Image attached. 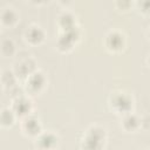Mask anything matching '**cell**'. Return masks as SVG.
Instances as JSON below:
<instances>
[{"label":"cell","instance_id":"cell-9","mask_svg":"<svg viewBox=\"0 0 150 150\" xmlns=\"http://www.w3.org/2000/svg\"><path fill=\"white\" fill-rule=\"evenodd\" d=\"M21 131L30 137H36L42 132V125L35 116H27L21 121Z\"/></svg>","mask_w":150,"mask_h":150},{"label":"cell","instance_id":"cell-17","mask_svg":"<svg viewBox=\"0 0 150 150\" xmlns=\"http://www.w3.org/2000/svg\"><path fill=\"white\" fill-rule=\"evenodd\" d=\"M137 6H138V11L142 14H150V0L139 1L137 2Z\"/></svg>","mask_w":150,"mask_h":150},{"label":"cell","instance_id":"cell-1","mask_svg":"<svg viewBox=\"0 0 150 150\" xmlns=\"http://www.w3.org/2000/svg\"><path fill=\"white\" fill-rule=\"evenodd\" d=\"M107 139L105 130L98 125L89 127L82 139H81V149L82 150H102Z\"/></svg>","mask_w":150,"mask_h":150},{"label":"cell","instance_id":"cell-6","mask_svg":"<svg viewBox=\"0 0 150 150\" xmlns=\"http://www.w3.org/2000/svg\"><path fill=\"white\" fill-rule=\"evenodd\" d=\"M11 108L16 115V117L25 118L30 115L33 110V104H32V101L26 95H21V96H16L13 98Z\"/></svg>","mask_w":150,"mask_h":150},{"label":"cell","instance_id":"cell-20","mask_svg":"<svg viewBox=\"0 0 150 150\" xmlns=\"http://www.w3.org/2000/svg\"><path fill=\"white\" fill-rule=\"evenodd\" d=\"M146 35H148V39L150 40V27H149V29H148V33H146Z\"/></svg>","mask_w":150,"mask_h":150},{"label":"cell","instance_id":"cell-18","mask_svg":"<svg viewBox=\"0 0 150 150\" xmlns=\"http://www.w3.org/2000/svg\"><path fill=\"white\" fill-rule=\"evenodd\" d=\"M130 5H131V4H130L129 1H116V2H115V6H116V7H118L120 9L123 8L124 11L128 9V7H129Z\"/></svg>","mask_w":150,"mask_h":150},{"label":"cell","instance_id":"cell-10","mask_svg":"<svg viewBox=\"0 0 150 150\" xmlns=\"http://www.w3.org/2000/svg\"><path fill=\"white\" fill-rule=\"evenodd\" d=\"M25 40L29 43V45H40L43 40H45V30L35 23H32L29 27H27V29L25 30Z\"/></svg>","mask_w":150,"mask_h":150},{"label":"cell","instance_id":"cell-7","mask_svg":"<svg viewBox=\"0 0 150 150\" xmlns=\"http://www.w3.org/2000/svg\"><path fill=\"white\" fill-rule=\"evenodd\" d=\"M59 137L53 131H42L35 137V148L38 150H54L57 146Z\"/></svg>","mask_w":150,"mask_h":150},{"label":"cell","instance_id":"cell-4","mask_svg":"<svg viewBox=\"0 0 150 150\" xmlns=\"http://www.w3.org/2000/svg\"><path fill=\"white\" fill-rule=\"evenodd\" d=\"M81 38V30L79 26H75L71 29H68L66 32H61L59 35V39L56 41V46L62 52H68L73 48L74 43H76Z\"/></svg>","mask_w":150,"mask_h":150},{"label":"cell","instance_id":"cell-2","mask_svg":"<svg viewBox=\"0 0 150 150\" xmlns=\"http://www.w3.org/2000/svg\"><path fill=\"white\" fill-rule=\"evenodd\" d=\"M134 107V100L132 96L123 90H116L111 93L109 97V108L118 114V115H125L131 112V109Z\"/></svg>","mask_w":150,"mask_h":150},{"label":"cell","instance_id":"cell-8","mask_svg":"<svg viewBox=\"0 0 150 150\" xmlns=\"http://www.w3.org/2000/svg\"><path fill=\"white\" fill-rule=\"evenodd\" d=\"M35 70H38L36 69V62L30 57L20 60L18 63H15V66L13 68V71L16 75L18 80H26Z\"/></svg>","mask_w":150,"mask_h":150},{"label":"cell","instance_id":"cell-11","mask_svg":"<svg viewBox=\"0 0 150 150\" xmlns=\"http://www.w3.org/2000/svg\"><path fill=\"white\" fill-rule=\"evenodd\" d=\"M57 26L60 27L61 32H66L68 29L74 28L76 25V19L75 15L70 12V11H63L60 13V15L57 16Z\"/></svg>","mask_w":150,"mask_h":150},{"label":"cell","instance_id":"cell-16","mask_svg":"<svg viewBox=\"0 0 150 150\" xmlns=\"http://www.w3.org/2000/svg\"><path fill=\"white\" fill-rule=\"evenodd\" d=\"M15 53V43L11 39H4L1 41V54L4 56H13Z\"/></svg>","mask_w":150,"mask_h":150},{"label":"cell","instance_id":"cell-5","mask_svg":"<svg viewBox=\"0 0 150 150\" xmlns=\"http://www.w3.org/2000/svg\"><path fill=\"white\" fill-rule=\"evenodd\" d=\"M104 47L111 53H118L125 47V35L117 29L109 30L104 36Z\"/></svg>","mask_w":150,"mask_h":150},{"label":"cell","instance_id":"cell-12","mask_svg":"<svg viewBox=\"0 0 150 150\" xmlns=\"http://www.w3.org/2000/svg\"><path fill=\"white\" fill-rule=\"evenodd\" d=\"M121 127L125 131H136L141 128V118L134 112H129L122 116Z\"/></svg>","mask_w":150,"mask_h":150},{"label":"cell","instance_id":"cell-15","mask_svg":"<svg viewBox=\"0 0 150 150\" xmlns=\"http://www.w3.org/2000/svg\"><path fill=\"white\" fill-rule=\"evenodd\" d=\"M1 82L5 88H12V87H15V84L18 82V77L13 70L6 69L1 74Z\"/></svg>","mask_w":150,"mask_h":150},{"label":"cell","instance_id":"cell-13","mask_svg":"<svg viewBox=\"0 0 150 150\" xmlns=\"http://www.w3.org/2000/svg\"><path fill=\"white\" fill-rule=\"evenodd\" d=\"M18 19H19V15L15 9H13L12 7L2 8V11L0 13V21H1L2 26L12 27L18 22Z\"/></svg>","mask_w":150,"mask_h":150},{"label":"cell","instance_id":"cell-3","mask_svg":"<svg viewBox=\"0 0 150 150\" xmlns=\"http://www.w3.org/2000/svg\"><path fill=\"white\" fill-rule=\"evenodd\" d=\"M47 84V79L41 70H35L32 73L26 80L23 84V91L28 95H38L40 94Z\"/></svg>","mask_w":150,"mask_h":150},{"label":"cell","instance_id":"cell-19","mask_svg":"<svg viewBox=\"0 0 150 150\" xmlns=\"http://www.w3.org/2000/svg\"><path fill=\"white\" fill-rule=\"evenodd\" d=\"M146 63H148V66L150 67V54H149L148 57H146Z\"/></svg>","mask_w":150,"mask_h":150},{"label":"cell","instance_id":"cell-14","mask_svg":"<svg viewBox=\"0 0 150 150\" xmlns=\"http://www.w3.org/2000/svg\"><path fill=\"white\" fill-rule=\"evenodd\" d=\"M15 118H16V115L14 114V111L12 110L11 107L4 108V109L1 110L0 121H1V125H2V127H11V125H13Z\"/></svg>","mask_w":150,"mask_h":150}]
</instances>
